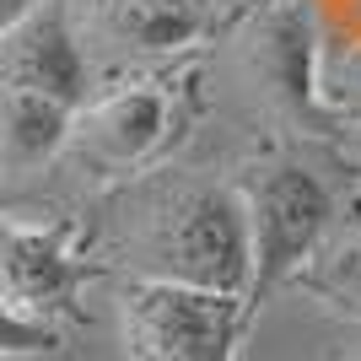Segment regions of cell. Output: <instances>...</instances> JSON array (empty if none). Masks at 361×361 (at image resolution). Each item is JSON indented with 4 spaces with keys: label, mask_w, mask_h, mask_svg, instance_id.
Returning <instances> with one entry per match:
<instances>
[{
    "label": "cell",
    "mask_w": 361,
    "mask_h": 361,
    "mask_svg": "<svg viewBox=\"0 0 361 361\" xmlns=\"http://www.w3.org/2000/svg\"><path fill=\"white\" fill-rule=\"evenodd\" d=\"M248 226H254V291L270 297L286 275H297L313 259L324 226H329V189L297 162L264 167L248 183Z\"/></svg>",
    "instance_id": "3957f363"
},
{
    "label": "cell",
    "mask_w": 361,
    "mask_h": 361,
    "mask_svg": "<svg viewBox=\"0 0 361 361\" xmlns=\"http://www.w3.org/2000/svg\"><path fill=\"white\" fill-rule=\"evenodd\" d=\"M81 264H75L65 232L32 221H0V302L16 313L44 318L75 297Z\"/></svg>",
    "instance_id": "5b68a950"
},
{
    "label": "cell",
    "mask_w": 361,
    "mask_h": 361,
    "mask_svg": "<svg viewBox=\"0 0 361 361\" xmlns=\"http://www.w3.org/2000/svg\"><path fill=\"white\" fill-rule=\"evenodd\" d=\"M0 87L44 92L81 114L87 103V49L65 6H38L0 38Z\"/></svg>",
    "instance_id": "277c9868"
},
{
    "label": "cell",
    "mask_w": 361,
    "mask_h": 361,
    "mask_svg": "<svg viewBox=\"0 0 361 361\" xmlns=\"http://www.w3.org/2000/svg\"><path fill=\"white\" fill-rule=\"evenodd\" d=\"M151 275L243 297L254 291V226L232 189H189L151 232Z\"/></svg>",
    "instance_id": "6da1fadb"
},
{
    "label": "cell",
    "mask_w": 361,
    "mask_h": 361,
    "mask_svg": "<svg viewBox=\"0 0 361 361\" xmlns=\"http://www.w3.org/2000/svg\"><path fill=\"white\" fill-rule=\"evenodd\" d=\"M75 135V108L44 92L0 87V167L22 178L38 173L44 162H54L65 151V140Z\"/></svg>",
    "instance_id": "ba28073f"
},
{
    "label": "cell",
    "mask_w": 361,
    "mask_h": 361,
    "mask_svg": "<svg viewBox=\"0 0 361 361\" xmlns=\"http://www.w3.org/2000/svg\"><path fill=\"white\" fill-rule=\"evenodd\" d=\"M75 32L103 38L119 54H167L205 27V0H71Z\"/></svg>",
    "instance_id": "8992f818"
},
{
    "label": "cell",
    "mask_w": 361,
    "mask_h": 361,
    "mask_svg": "<svg viewBox=\"0 0 361 361\" xmlns=\"http://www.w3.org/2000/svg\"><path fill=\"white\" fill-rule=\"evenodd\" d=\"M307 286H313L318 297H329L334 307H345V313H356V318H361V243L340 248L329 264L307 270Z\"/></svg>",
    "instance_id": "30bf717a"
},
{
    "label": "cell",
    "mask_w": 361,
    "mask_h": 361,
    "mask_svg": "<svg viewBox=\"0 0 361 361\" xmlns=\"http://www.w3.org/2000/svg\"><path fill=\"white\" fill-rule=\"evenodd\" d=\"M356 97H361V60H356Z\"/></svg>",
    "instance_id": "4fadbf2b"
},
{
    "label": "cell",
    "mask_w": 361,
    "mask_h": 361,
    "mask_svg": "<svg viewBox=\"0 0 361 361\" xmlns=\"http://www.w3.org/2000/svg\"><path fill=\"white\" fill-rule=\"evenodd\" d=\"M248 75L254 87L281 108H307L313 103V32L302 11H275L248 32Z\"/></svg>",
    "instance_id": "9c48e42d"
},
{
    "label": "cell",
    "mask_w": 361,
    "mask_h": 361,
    "mask_svg": "<svg viewBox=\"0 0 361 361\" xmlns=\"http://www.w3.org/2000/svg\"><path fill=\"white\" fill-rule=\"evenodd\" d=\"M167 135V97L151 87H124L103 103H92L87 114H75V140L87 157L108 167H130L140 157L162 146Z\"/></svg>",
    "instance_id": "52a82bcc"
},
{
    "label": "cell",
    "mask_w": 361,
    "mask_h": 361,
    "mask_svg": "<svg viewBox=\"0 0 361 361\" xmlns=\"http://www.w3.org/2000/svg\"><path fill=\"white\" fill-rule=\"evenodd\" d=\"M49 345H54V329L44 318H27L11 302H0V356H27V350H49Z\"/></svg>",
    "instance_id": "8fae6325"
},
{
    "label": "cell",
    "mask_w": 361,
    "mask_h": 361,
    "mask_svg": "<svg viewBox=\"0 0 361 361\" xmlns=\"http://www.w3.org/2000/svg\"><path fill=\"white\" fill-rule=\"evenodd\" d=\"M38 6H44V0H0V38H6V32H11L22 16H32Z\"/></svg>",
    "instance_id": "7c38bea8"
},
{
    "label": "cell",
    "mask_w": 361,
    "mask_h": 361,
    "mask_svg": "<svg viewBox=\"0 0 361 361\" xmlns=\"http://www.w3.org/2000/svg\"><path fill=\"white\" fill-rule=\"evenodd\" d=\"M119 324L135 361H232L243 297L151 275L124 291Z\"/></svg>",
    "instance_id": "7a4b0ae2"
}]
</instances>
